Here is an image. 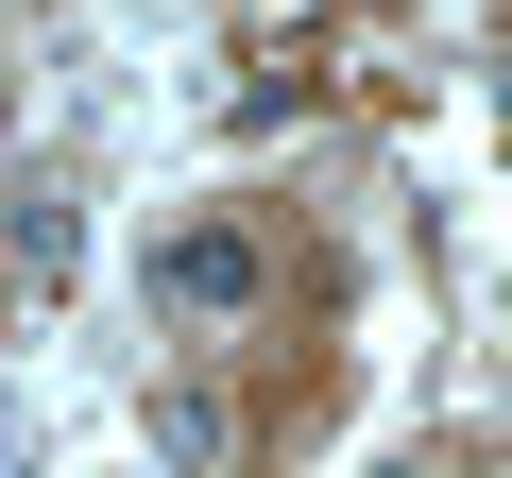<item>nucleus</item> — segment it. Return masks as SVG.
I'll list each match as a JSON object with an SVG mask.
<instances>
[{
    "mask_svg": "<svg viewBox=\"0 0 512 478\" xmlns=\"http://www.w3.org/2000/svg\"><path fill=\"white\" fill-rule=\"evenodd\" d=\"M0 239H18V291H69V257H86V222H69V188H52V171L0 205Z\"/></svg>",
    "mask_w": 512,
    "mask_h": 478,
    "instance_id": "obj_3",
    "label": "nucleus"
},
{
    "mask_svg": "<svg viewBox=\"0 0 512 478\" xmlns=\"http://www.w3.org/2000/svg\"><path fill=\"white\" fill-rule=\"evenodd\" d=\"M256 291H274V257H256L239 222H188V239H154V308H171V325H256Z\"/></svg>",
    "mask_w": 512,
    "mask_h": 478,
    "instance_id": "obj_1",
    "label": "nucleus"
},
{
    "mask_svg": "<svg viewBox=\"0 0 512 478\" xmlns=\"http://www.w3.org/2000/svg\"><path fill=\"white\" fill-rule=\"evenodd\" d=\"M154 478H239V393L171 376V393H154Z\"/></svg>",
    "mask_w": 512,
    "mask_h": 478,
    "instance_id": "obj_2",
    "label": "nucleus"
}]
</instances>
